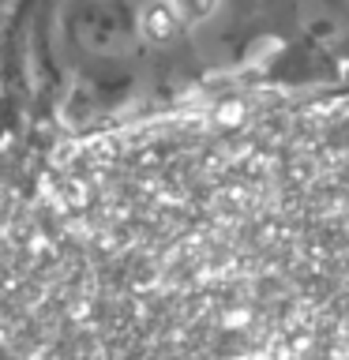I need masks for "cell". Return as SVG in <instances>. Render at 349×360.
Instances as JSON below:
<instances>
[{
  "label": "cell",
  "instance_id": "cell-1",
  "mask_svg": "<svg viewBox=\"0 0 349 360\" xmlns=\"http://www.w3.org/2000/svg\"><path fill=\"white\" fill-rule=\"evenodd\" d=\"M68 38L87 60H128L139 49L135 38V19L132 8L117 4V0H79L64 15Z\"/></svg>",
  "mask_w": 349,
  "mask_h": 360
},
{
  "label": "cell",
  "instance_id": "cell-2",
  "mask_svg": "<svg viewBox=\"0 0 349 360\" xmlns=\"http://www.w3.org/2000/svg\"><path fill=\"white\" fill-rule=\"evenodd\" d=\"M297 30L315 49H342L349 41V11L326 0H308L297 8Z\"/></svg>",
  "mask_w": 349,
  "mask_h": 360
},
{
  "label": "cell",
  "instance_id": "cell-3",
  "mask_svg": "<svg viewBox=\"0 0 349 360\" xmlns=\"http://www.w3.org/2000/svg\"><path fill=\"white\" fill-rule=\"evenodd\" d=\"M135 19V38L143 45H173L184 34V19L173 4H143L132 8Z\"/></svg>",
  "mask_w": 349,
  "mask_h": 360
}]
</instances>
